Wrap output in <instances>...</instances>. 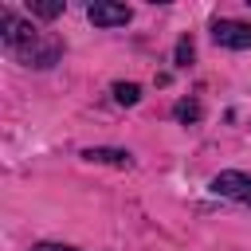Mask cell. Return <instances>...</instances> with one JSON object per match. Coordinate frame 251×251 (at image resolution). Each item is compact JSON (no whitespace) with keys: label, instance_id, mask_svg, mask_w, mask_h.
I'll return each mask as SVG.
<instances>
[{"label":"cell","instance_id":"3957f363","mask_svg":"<svg viewBox=\"0 0 251 251\" xmlns=\"http://www.w3.org/2000/svg\"><path fill=\"white\" fill-rule=\"evenodd\" d=\"M216 196H227V200H235V204H243V208H251V173H239V169H224V173H216L212 176V184H208Z\"/></svg>","mask_w":251,"mask_h":251},{"label":"cell","instance_id":"9c48e42d","mask_svg":"<svg viewBox=\"0 0 251 251\" xmlns=\"http://www.w3.org/2000/svg\"><path fill=\"white\" fill-rule=\"evenodd\" d=\"M63 8H67L63 0H31L27 4V12L39 16V20H55V16H63Z\"/></svg>","mask_w":251,"mask_h":251},{"label":"cell","instance_id":"6da1fadb","mask_svg":"<svg viewBox=\"0 0 251 251\" xmlns=\"http://www.w3.org/2000/svg\"><path fill=\"white\" fill-rule=\"evenodd\" d=\"M12 59H16L20 67L47 71V67H55V63L63 59V39H59V35H47V31H35L24 47H16V51H12Z\"/></svg>","mask_w":251,"mask_h":251},{"label":"cell","instance_id":"52a82bcc","mask_svg":"<svg viewBox=\"0 0 251 251\" xmlns=\"http://www.w3.org/2000/svg\"><path fill=\"white\" fill-rule=\"evenodd\" d=\"M173 118H176L180 126H196V122L204 118L200 98H180V102H173Z\"/></svg>","mask_w":251,"mask_h":251},{"label":"cell","instance_id":"8992f818","mask_svg":"<svg viewBox=\"0 0 251 251\" xmlns=\"http://www.w3.org/2000/svg\"><path fill=\"white\" fill-rule=\"evenodd\" d=\"M82 157L86 161H94V165H129V153L126 149H114V145H90V149H82Z\"/></svg>","mask_w":251,"mask_h":251},{"label":"cell","instance_id":"30bf717a","mask_svg":"<svg viewBox=\"0 0 251 251\" xmlns=\"http://www.w3.org/2000/svg\"><path fill=\"white\" fill-rule=\"evenodd\" d=\"M192 55H196L192 39H188V35H180V39H176V51H173V63H176V67H188V63H192Z\"/></svg>","mask_w":251,"mask_h":251},{"label":"cell","instance_id":"5b68a950","mask_svg":"<svg viewBox=\"0 0 251 251\" xmlns=\"http://www.w3.org/2000/svg\"><path fill=\"white\" fill-rule=\"evenodd\" d=\"M86 20H90L94 27H126V24L133 20V8L114 4V0H94V4L86 8Z\"/></svg>","mask_w":251,"mask_h":251},{"label":"cell","instance_id":"ba28073f","mask_svg":"<svg viewBox=\"0 0 251 251\" xmlns=\"http://www.w3.org/2000/svg\"><path fill=\"white\" fill-rule=\"evenodd\" d=\"M110 94H114L118 106H137V102H141V86H137V82H114Z\"/></svg>","mask_w":251,"mask_h":251},{"label":"cell","instance_id":"7a4b0ae2","mask_svg":"<svg viewBox=\"0 0 251 251\" xmlns=\"http://www.w3.org/2000/svg\"><path fill=\"white\" fill-rule=\"evenodd\" d=\"M39 27L31 24V20H24L20 12H12V8H0V47L12 55L16 47H24L31 35H35Z\"/></svg>","mask_w":251,"mask_h":251},{"label":"cell","instance_id":"8fae6325","mask_svg":"<svg viewBox=\"0 0 251 251\" xmlns=\"http://www.w3.org/2000/svg\"><path fill=\"white\" fill-rule=\"evenodd\" d=\"M31 251H78V247H71V243H51V239H43V243H31Z\"/></svg>","mask_w":251,"mask_h":251},{"label":"cell","instance_id":"277c9868","mask_svg":"<svg viewBox=\"0 0 251 251\" xmlns=\"http://www.w3.org/2000/svg\"><path fill=\"white\" fill-rule=\"evenodd\" d=\"M212 43L227 51H247L251 47V24L243 20H216L212 24Z\"/></svg>","mask_w":251,"mask_h":251}]
</instances>
